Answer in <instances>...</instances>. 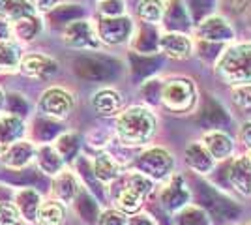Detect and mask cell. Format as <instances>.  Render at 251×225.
<instances>
[{"label": "cell", "instance_id": "cell-1", "mask_svg": "<svg viewBox=\"0 0 251 225\" xmlns=\"http://www.w3.org/2000/svg\"><path fill=\"white\" fill-rule=\"evenodd\" d=\"M157 128L156 117L152 111L143 105L126 109L116 118V135L127 147H139L145 145L154 137Z\"/></svg>", "mask_w": 251, "mask_h": 225}, {"label": "cell", "instance_id": "cell-2", "mask_svg": "<svg viewBox=\"0 0 251 225\" xmlns=\"http://www.w3.org/2000/svg\"><path fill=\"white\" fill-rule=\"evenodd\" d=\"M216 72L230 85L251 83V42L225 47L216 60Z\"/></svg>", "mask_w": 251, "mask_h": 225}, {"label": "cell", "instance_id": "cell-3", "mask_svg": "<svg viewBox=\"0 0 251 225\" xmlns=\"http://www.w3.org/2000/svg\"><path fill=\"white\" fill-rule=\"evenodd\" d=\"M163 107L175 113V115H184L191 113L199 103V92L197 85L189 77H173L163 81L161 86V100Z\"/></svg>", "mask_w": 251, "mask_h": 225}, {"label": "cell", "instance_id": "cell-4", "mask_svg": "<svg viewBox=\"0 0 251 225\" xmlns=\"http://www.w3.org/2000/svg\"><path fill=\"white\" fill-rule=\"evenodd\" d=\"M62 42L77 51H96L100 49V38L96 32V26L88 19H74L62 26Z\"/></svg>", "mask_w": 251, "mask_h": 225}, {"label": "cell", "instance_id": "cell-5", "mask_svg": "<svg viewBox=\"0 0 251 225\" xmlns=\"http://www.w3.org/2000/svg\"><path fill=\"white\" fill-rule=\"evenodd\" d=\"M96 32L100 42L105 45H122V43L131 40V34L135 25L127 15H118V17H101L94 23Z\"/></svg>", "mask_w": 251, "mask_h": 225}, {"label": "cell", "instance_id": "cell-6", "mask_svg": "<svg viewBox=\"0 0 251 225\" xmlns=\"http://www.w3.org/2000/svg\"><path fill=\"white\" fill-rule=\"evenodd\" d=\"M139 173L147 175L150 180H163L173 173L175 160L165 149H148L135 160Z\"/></svg>", "mask_w": 251, "mask_h": 225}, {"label": "cell", "instance_id": "cell-7", "mask_svg": "<svg viewBox=\"0 0 251 225\" xmlns=\"http://www.w3.org/2000/svg\"><path fill=\"white\" fill-rule=\"evenodd\" d=\"M116 64L111 58L96 56V54H81L74 60L75 74L86 81H107L116 75Z\"/></svg>", "mask_w": 251, "mask_h": 225}, {"label": "cell", "instance_id": "cell-8", "mask_svg": "<svg viewBox=\"0 0 251 225\" xmlns=\"http://www.w3.org/2000/svg\"><path fill=\"white\" fill-rule=\"evenodd\" d=\"M197 193H199V201L202 203V206L218 222H229V220H236L240 216V208L208 184H201Z\"/></svg>", "mask_w": 251, "mask_h": 225}, {"label": "cell", "instance_id": "cell-9", "mask_svg": "<svg viewBox=\"0 0 251 225\" xmlns=\"http://www.w3.org/2000/svg\"><path fill=\"white\" fill-rule=\"evenodd\" d=\"M74 103L75 100L70 90H66L62 86H51L40 98V111L43 117L60 120V118L70 117Z\"/></svg>", "mask_w": 251, "mask_h": 225}, {"label": "cell", "instance_id": "cell-10", "mask_svg": "<svg viewBox=\"0 0 251 225\" xmlns=\"http://www.w3.org/2000/svg\"><path fill=\"white\" fill-rule=\"evenodd\" d=\"M157 51L169 58H173V60H184V58H189L193 54L195 43L186 32L167 30V32L159 34Z\"/></svg>", "mask_w": 251, "mask_h": 225}, {"label": "cell", "instance_id": "cell-11", "mask_svg": "<svg viewBox=\"0 0 251 225\" xmlns=\"http://www.w3.org/2000/svg\"><path fill=\"white\" fill-rule=\"evenodd\" d=\"M197 38L201 42H212V43H227L234 40V28L229 23L227 17L223 15H208L202 19L197 26Z\"/></svg>", "mask_w": 251, "mask_h": 225}, {"label": "cell", "instance_id": "cell-12", "mask_svg": "<svg viewBox=\"0 0 251 225\" xmlns=\"http://www.w3.org/2000/svg\"><path fill=\"white\" fill-rule=\"evenodd\" d=\"M19 72L32 79H49L58 72V62L49 54L30 53L26 56H21Z\"/></svg>", "mask_w": 251, "mask_h": 225}, {"label": "cell", "instance_id": "cell-13", "mask_svg": "<svg viewBox=\"0 0 251 225\" xmlns=\"http://www.w3.org/2000/svg\"><path fill=\"white\" fill-rule=\"evenodd\" d=\"M189 201V190L188 184L184 180L182 175H175L169 184L163 188V192L159 195V203L165 212H178L180 208H184Z\"/></svg>", "mask_w": 251, "mask_h": 225}, {"label": "cell", "instance_id": "cell-14", "mask_svg": "<svg viewBox=\"0 0 251 225\" xmlns=\"http://www.w3.org/2000/svg\"><path fill=\"white\" fill-rule=\"evenodd\" d=\"M227 178L234 190L244 195H251V163L248 156H240L230 161L227 167Z\"/></svg>", "mask_w": 251, "mask_h": 225}, {"label": "cell", "instance_id": "cell-15", "mask_svg": "<svg viewBox=\"0 0 251 225\" xmlns=\"http://www.w3.org/2000/svg\"><path fill=\"white\" fill-rule=\"evenodd\" d=\"M202 145H204V149L208 150L210 156L216 161L227 160L232 154V149H234L232 139L225 131H221V129H210V131H206L202 135Z\"/></svg>", "mask_w": 251, "mask_h": 225}, {"label": "cell", "instance_id": "cell-16", "mask_svg": "<svg viewBox=\"0 0 251 225\" xmlns=\"http://www.w3.org/2000/svg\"><path fill=\"white\" fill-rule=\"evenodd\" d=\"M131 47L139 54H154L157 53V42H159V34L156 30V25H147L141 23V26L133 28L131 34Z\"/></svg>", "mask_w": 251, "mask_h": 225}, {"label": "cell", "instance_id": "cell-17", "mask_svg": "<svg viewBox=\"0 0 251 225\" xmlns=\"http://www.w3.org/2000/svg\"><path fill=\"white\" fill-rule=\"evenodd\" d=\"M34 154H36L34 145L28 143V141L19 139L4 150L0 154V158H2V163L6 167H10V169H21V167H25L34 158Z\"/></svg>", "mask_w": 251, "mask_h": 225}, {"label": "cell", "instance_id": "cell-18", "mask_svg": "<svg viewBox=\"0 0 251 225\" xmlns=\"http://www.w3.org/2000/svg\"><path fill=\"white\" fill-rule=\"evenodd\" d=\"M13 204L15 208L19 210V216L26 222H36L38 218V208H40V195L36 190L32 188H23L19 192H15V197H13Z\"/></svg>", "mask_w": 251, "mask_h": 225}, {"label": "cell", "instance_id": "cell-19", "mask_svg": "<svg viewBox=\"0 0 251 225\" xmlns=\"http://www.w3.org/2000/svg\"><path fill=\"white\" fill-rule=\"evenodd\" d=\"M25 133V126H23L21 117L15 115H0V154L13 145L15 141H19Z\"/></svg>", "mask_w": 251, "mask_h": 225}, {"label": "cell", "instance_id": "cell-20", "mask_svg": "<svg viewBox=\"0 0 251 225\" xmlns=\"http://www.w3.org/2000/svg\"><path fill=\"white\" fill-rule=\"evenodd\" d=\"M163 21H165V25L171 30L186 32L189 28V15L188 10H186V2L184 0H167L165 2Z\"/></svg>", "mask_w": 251, "mask_h": 225}, {"label": "cell", "instance_id": "cell-21", "mask_svg": "<svg viewBox=\"0 0 251 225\" xmlns=\"http://www.w3.org/2000/svg\"><path fill=\"white\" fill-rule=\"evenodd\" d=\"M145 199H147V195H143V193L139 192L137 188H133L127 180H124L122 188H120L118 193L115 195L116 208H118L120 212H124V214H135L137 210L143 206Z\"/></svg>", "mask_w": 251, "mask_h": 225}, {"label": "cell", "instance_id": "cell-22", "mask_svg": "<svg viewBox=\"0 0 251 225\" xmlns=\"http://www.w3.org/2000/svg\"><path fill=\"white\" fill-rule=\"evenodd\" d=\"M186 163L197 175H208L214 169L216 160L210 156V152L204 149L202 143H191L186 149Z\"/></svg>", "mask_w": 251, "mask_h": 225}, {"label": "cell", "instance_id": "cell-23", "mask_svg": "<svg viewBox=\"0 0 251 225\" xmlns=\"http://www.w3.org/2000/svg\"><path fill=\"white\" fill-rule=\"evenodd\" d=\"M92 107L96 113H100L103 117L116 115L122 107V96L115 88H101L92 96Z\"/></svg>", "mask_w": 251, "mask_h": 225}, {"label": "cell", "instance_id": "cell-24", "mask_svg": "<svg viewBox=\"0 0 251 225\" xmlns=\"http://www.w3.org/2000/svg\"><path fill=\"white\" fill-rule=\"evenodd\" d=\"M42 28H43V21L38 13L11 21V34H13L15 40H21V42H32V40H36L40 36V32H42Z\"/></svg>", "mask_w": 251, "mask_h": 225}, {"label": "cell", "instance_id": "cell-25", "mask_svg": "<svg viewBox=\"0 0 251 225\" xmlns=\"http://www.w3.org/2000/svg\"><path fill=\"white\" fill-rule=\"evenodd\" d=\"M52 188H54L56 197H58L62 203H74L77 193L81 192V184L77 180V176L70 171L58 173V176L54 178Z\"/></svg>", "mask_w": 251, "mask_h": 225}, {"label": "cell", "instance_id": "cell-26", "mask_svg": "<svg viewBox=\"0 0 251 225\" xmlns=\"http://www.w3.org/2000/svg\"><path fill=\"white\" fill-rule=\"evenodd\" d=\"M36 161H38V167L43 175H58L62 171L64 160L60 158V154L56 152L54 147H49V145H43L36 150Z\"/></svg>", "mask_w": 251, "mask_h": 225}, {"label": "cell", "instance_id": "cell-27", "mask_svg": "<svg viewBox=\"0 0 251 225\" xmlns=\"http://www.w3.org/2000/svg\"><path fill=\"white\" fill-rule=\"evenodd\" d=\"M92 171L100 182H113L120 176V163L109 154H100L92 163Z\"/></svg>", "mask_w": 251, "mask_h": 225}, {"label": "cell", "instance_id": "cell-28", "mask_svg": "<svg viewBox=\"0 0 251 225\" xmlns=\"http://www.w3.org/2000/svg\"><path fill=\"white\" fill-rule=\"evenodd\" d=\"M38 10L34 8L30 0H0V17L15 21L26 15H36Z\"/></svg>", "mask_w": 251, "mask_h": 225}, {"label": "cell", "instance_id": "cell-29", "mask_svg": "<svg viewBox=\"0 0 251 225\" xmlns=\"http://www.w3.org/2000/svg\"><path fill=\"white\" fill-rule=\"evenodd\" d=\"M165 13V0H139L137 4V15L141 23L147 25H161Z\"/></svg>", "mask_w": 251, "mask_h": 225}, {"label": "cell", "instance_id": "cell-30", "mask_svg": "<svg viewBox=\"0 0 251 225\" xmlns=\"http://www.w3.org/2000/svg\"><path fill=\"white\" fill-rule=\"evenodd\" d=\"M66 220V206L62 201H45L38 208L36 222L40 225H62Z\"/></svg>", "mask_w": 251, "mask_h": 225}, {"label": "cell", "instance_id": "cell-31", "mask_svg": "<svg viewBox=\"0 0 251 225\" xmlns=\"http://www.w3.org/2000/svg\"><path fill=\"white\" fill-rule=\"evenodd\" d=\"M197 122L210 129H218L229 122V117H227L225 109L221 107L220 103H216V101L208 100L206 105H204V109H202V113H201L199 118H197Z\"/></svg>", "mask_w": 251, "mask_h": 225}, {"label": "cell", "instance_id": "cell-32", "mask_svg": "<svg viewBox=\"0 0 251 225\" xmlns=\"http://www.w3.org/2000/svg\"><path fill=\"white\" fill-rule=\"evenodd\" d=\"M21 62V49L13 40L0 42V72H17Z\"/></svg>", "mask_w": 251, "mask_h": 225}, {"label": "cell", "instance_id": "cell-33", "mask_svg": "<svg viewBox=\"0 0 251 225\" xmlns=\"http://www.w3.org/2000/svg\"><path fill=\"white\" fill-rule=\"evenodd\" d=\"M81 6H75V4H56L54 8L47 11V17L51 23H58V25H68L74 19H79L81 17Z\"/></svg>", "mask_w": 251, "mask_h": 225}, {"label": "cell", "instance_id": "cell-34", "mask_svg": "<svg viewBox=\"0 0 251 225\" xmlns=\"http://www.w3.org/2000/svg\"><path fill=\"white\" fill-rule=\"evenodd\" d=\"M75 206H77V212L79 216L83 218L84 222H88V224H96V220H98V204L96 201L90 197V193L84 192L83 188H81V192L77 193V197H75Z\"/></svg>", "mask_w": 251, "mask_h": 225}, {"label": "cell", "instance_id": "cell-35", "mask_svg": "<svg viewBox=\"0 0 251 225\" xmlns=\"http://www.w3.org/2000/svg\"><path fill=\"white\" fill-rule=\"evenodd\" d=\"M178 225H210V218L201 206H191L186 204L184 208H180L176 214Z\"/></svg>", "mask_w": 251, "mask_h": 225}, {"label": "cell", "instance_id": "cell-36", "mask_svg": "<svg viewBox=\"0 0 251 225\" xmlns=\"http://www.w3.org/2000/svg\"><path fill=\"white\" fill-rule=\"evenodd\" d=\"M58 133H60V129H58V124L54 122V118H40V120H36L34 122V128H32V135H34V139L36 141H43V143H47V141L51 139H56L58 137Z\"/></svg>", "mask_w": 251, "mask_h": 225}, {"label": "cell", "instance_id": "cell-37", "mask_svg": "<svg viewBox=\"0 0 251 225\" xmlns=\"http://www.w3.org/2000/svg\"><path fill=\"white\" fill-rule=\"evenodd\" d=\"M54 149H56V152L60 154V158L64 161L74 160L77 156V150H79V137L75 133H60L56 137Z\"/></svg>", "mask_w": 251, "mask_h": 225}, {"label": "cell", "instance_id": "cell-38", "mask_svg": "<svg viewBox=\"0 0 251 225\" xmlns=\"http://www.w3.org/2000/svg\"><path fill=\"white\" fill-rule=\"evenodd\" d=\"M230 100L236 107L251 109V83H242V85H232L230 88Z\"/></svg>", "mask_w": 251, "mask_h": 225}, {"label": "cell", "instance_id": "cell-39", "mask_svg": "<svg viewBox=\"0 0 251 225\" xmlns=\"http://www.w3.org/2000/svg\"><path fill=\"white\" fill-rule=\"evenodd\" d=\"M98 11L101 17H118L126 15V0H100Z\"/></svg>", "mask_w": 251, "mask_h": 225}, {"label": "cell", "instance_id": "cell-40", "mask_svg": "<svg viewBox=\"0 0 251 225\" xmlns=\"http://www.w3.org/2000/svg\"><path fill=\"white\" fill-rule=\"evenodd\" d=\"M161 86H163V81H159V79H150L147 83H143L141 94H143V98L147 100L148 103L157 105L159 100H161Z\"/></svg>", "mask_w": 251, "mask_h": 225}, {"label": "cell", "instance_id": "cell-41", "mask_svg": "<svg viewBox=\"0 0 251 225\" xmlns=\"http://www.w3.org/2000/svg\"><path fill=\"white\" fill-rule=\"evenodd\" d=\"M21 216L15 204L10 201H0V225H21Z\"/></svg>", "mask_w": 251, "mask_h": 225}, {"label": "cell", "instance_id": "cell-42", "mask_svg": "<svg viewBox=\"0 0 251 225\" xmlns=\"http://www.w3.org/2000/svg\"><path fill=\"white\" fill-rule=\"evenodd\" d=\"M4 105L8 109V113H10V115H15V117H23V115H26V111H28V103H26V100H25L21 94H8Z\"/></svg>", "mask_w": 251, "mask_h": 225}, {"label": "cell", "instance_id": "cell-43", "mask_svg": "<svg viewBox=\"0 0 251 225\" xmlns=\"http://www.w3.org/2000/svg\"><path fill=\"white\" fill-rule=\"evenodd\" d=\"M98 225H126L127 224V218H126L124 212L120 210H105L101 214L98 216L96 220Z\"/></svg>", "mask_w": 251, "mask_h": 225}, {"label": "cell", "instance_id": "cell-44", "mask_svg": "<svg viewBox=\"0 0 251 225\" xmlns=\"http://www.w3.org/2000/svg\"><path fill=\"white\" fill-rule=\"evenodd\" d=\"M6 40H13V34H11V23L4 17H0V42H6Z\"/></svg>", "mask_w": 251, "mask_h": 225}, {"label": "cell", "instance_id": "cell-45", "mask_svg": "<svg viewBox=\"0 0 251 225\" xmlns=\"http://www.w3.org/2000/svg\"><path fill=\"white\" fill-rule=\"evenodd\" d=\"M240 141L244 143L246 149L251 150V122H246L240 129Z\"/></svg>", "mask_w": 251, "mask_h": 225}, {"label": "cell", "instance_id": "cell-46", "mask_svg": "<svg viewBox=\"0 0 251 225\" xmlns=\"http://www.w3.org/2000/svg\"><path fill=\"white\" fill-rule=\"evenodd\" d=\"M126 225H156V224L150 218H147V216H133L131 220H127Z\"/></svg>", "mask_w": 251, "mask_h": 225}, {"label": "cell", "instance_id": "cell-47", "mask_svg": "<svg viewBox=\"0 0 251 225\" xmlns=\"http://www.w3.org/2000/svg\"><path fill=\"white\" fill-rule=\"evenodd\" d=\"M4 101H6V94H4V90L0 88V109L4 107Z\"/></svg>", "mask_w": 251, "mask_h": 225}, {"label": "cell", "instance_id": "cell-48", "mask_svg": "<svg viewBox=\"0 0 251 225\" xmlns=\"http://www.w3.org/2000/svg\"><path fill=\"white\" fill-rule=\"evenodd\" d=\"M248 160H250V163H251V150H250V154H248Z\"/></svg>", "mask_w": 251, "mask_h": 225}, {"label": "cell", "instance_id": "cell-49", "mask_svg": "<svg viewBox=\"0 0 251 225\" xmlns=\"http://www.w3.org/2000/svg\"><path fill=\"white\" fill-rule=\"evenodd\" d=\"M96 2H100V0H96Z\"/></svg>", "mask_w": 251, "mask_h": 225}]
</instances>
